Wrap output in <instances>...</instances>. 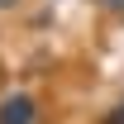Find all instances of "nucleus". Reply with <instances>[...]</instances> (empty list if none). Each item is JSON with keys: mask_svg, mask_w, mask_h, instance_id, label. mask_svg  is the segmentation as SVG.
Instances as JSON below:
<instances>
[{"mask_svg": "<svg viewBox=\"0 0 124 124\" xmlns=\"http://www.w3.org/2000/svg\"><path fill=\"white\" fill-rule=\"evenodd\" d=\"M33 119H38V100L29 91L0 95V124H33Z\"/></svg>", "mask_w": 124, "mask_h": 124, "instance_id": "f257e3e1", "label": "nucleus"}, {"mask_svg": "<svg viewBox=\"0 0 124 124\" xmlns=\"http://www.w3.org/2000/svg\"><path fill=\"white\" fill-rule=\"evenodd\" d=\"M100 124H124V95H119V100L105 110V115H100Z\"/></svg>", "mask_w": 124, "mask_h": 124, "instance_id": "f03ea898", "label": "nucleus"}, {"mask_svg": "<svg viewBox=\"0 0 124 124\" xmlns=\"http://www.w3.org/2000/svg\"><path fill=\"white\" fill-rule=\"evenodd\" d=\"M100 10H110V15H124V0H100Z\"/></svg>", "mask_w": 124, "mask_h": 124, "instance_id": "7ed1b4c3", "label": "nucleus"}, {"mask_svg": "<svg viewBox=\"0 0 124 124\" xmlns=\"http://www.w3.org/2000/svg\"><path fill=\"white\" fill-rule=\"evenodd\" d=\"M15 5H19V0H0V10H15Z\"/></svg>", "mask_w": 124, "mask_h": 124, "instance_id": "20e7f679", "label": "nucleus"}]
</instances>
